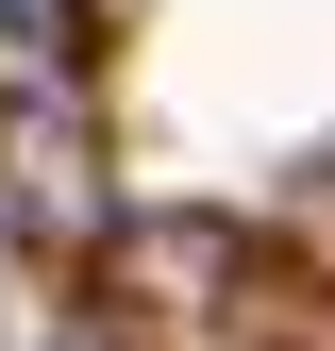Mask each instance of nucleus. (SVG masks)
I'll return each mask as SVG.
<instances>
[{"label": "nucleus", "instance_id": "f257e3e1", "mask_svg": "<svg viewBox=\"0 0 335 351\" xmlns=\"http://www.w3.org/2000/svg\"><path fill=\"white\" fill-rule=\"evenodd\" d=\"M0 234H51V251H101L117 234L101 101H84V84H0Z\"/></svg>", "mask_w": 335, "mask_h": 351}]
</instances>
